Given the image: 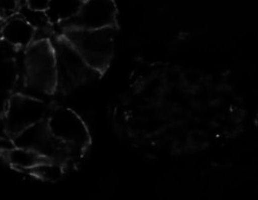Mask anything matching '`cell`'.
I'll return each mask as SVG.
<instances>
[{
  "instance_id": "cell-8",
  "label": "cell",
  "mask_w": 258,
  "mask_h": 200,
  "mask_svg": "<svg viewBox=\"0 0 258 200\" xmlns=\"http://www.w3.org/2000/svg\"><path fill=\"white\" fill-rule=\"evenodd\" d=\"M35 29L21 16L11 17L2 30L3 40L12 46H28L34 39Z\"/></svg>"
},
{
  "instance_id": "cell-1",
  "label": "cell",
  "mask_w": 258,
  "mask_h": 200,
  "mask_svg": "<svg viewBox=\"0 0 258 200\" xmlns=\"http://www.w3.org/2000/svg\"><path fill=\"white\" fill-rule=\"evenodd\" d=\"M62 36L85 61L102 75L108 70L114 55L118 25L100 29H64Z\"/></svg>"
},
{
  "instance_id": "cell-6",
  "label": "cell",
  "mask_w": 258,
  "mask_h": 200,
  "mask_svg": "<svg viewBox=\"0 0 258 200\" xmlns=\"http://www.w3.org/2000/svg\"><path fill=\"white\" fill-rule=\"evenodd\" d=\"M118 10L114 0L83 1L79 12L58 26L64 29H100L117 26Z\"/></svg>"
},
{
  "instance_id": "cell-2",
  "label": "cell",
  "mask_w": 258,
  "mask_h": 200,
  "mask_svg": "<svg viewBox=\"0 0 258 200\" xmlns=\"http://www.w3.org/2000/svg\"><path fill=\"white\" fill-rule=\"evenodd\" d=\"M55 56L56 91L62 94L98 80L102 74L92 68L73 45L59 36L50 41Z\"/></svg>"
},
{
  "instance_id": "cell-3",
  "label": "cell",
  "mask_w": 258,
  "mask_h": 200,
  "mask_svg": "<svg viewBox=\"0 0 258 200\" xmlns=\"http://www.w3.org/2000/svg\"><path fill=\"white\" fill-rule=\"evenodd\" d=\"M24 78L26 86L42 96L56 91L55 56L50 40H36L28 45L24 57Z\"/></svg>"
},
{
  "instance_id": "cell-14",
  "label": "cell",
  "mask_w": 258,
  "mask_h": 200,
  "mask_svg": "<svg viewBox=\"0 0 258 200\" xmlns=\"http://www.w3.org/2000/svg\"><path fill=\"white\" fill-rule=\"evenodd\" d=\"M19 0H0V14L11 15L17 10Z\"/></svg>"
},
{
  "instance_id": "cell-10",
  "label": "cell",
  "mask_w": 258,
  "mask_h": 200,
  "mask_svg": "<svg viewBox=\"0 0 258 200\" xmlns=\"http://www.w3.org/2000/svg\"><path fill=\"white\" fill-rule=\"evenodd\" d=\"M82 0H50L44 10L49 22L58 25L73 18L82 6Z\"/></svg>"
},
{
  "instance_id": "cell-13",
  "label": "cell",
  "mask_w": 258,
  "mask_h": 200,
  "mask_svg": "<svg viewBox=\"0 0 258 200\" xmlns=\"http://www.w3.org/2000/svg\"><path fill=\"white\" fill-rule=\"evenodd\" d=\"M32 174L45 181H57L61 178L63 174V168L60 163L49 161L39 164L31 169H29Z\"/></svg>"
},
{
  "instance_id": "cell-7",
  "label": "cell",
  "mask_w": 258,
  "mask_h": 200,
  "mask_svg": "<svg viewBox=\"0 0 258 200\" xmlns=\"http://www.w3.org/2000/svg\"><path fill=\"white\" fill-rule=\"evenodd\" d=\"M48 106L39 98L15 95L9 100L6 110V127L16 135L23 129L47 118Z\"/></svg>"
},
{
  "instance_id": "cell-4",
  "label": "cell",
  "mask_w": 258,
  "mask_h": 200,
  "mask_svg": "<svg viewBox=\"0 0 258 200\" xmlns=\"http://www.w3.org/2000/svg\"><path fill=\"white\" fill-rule=\"evenodd\" d=\"M51 134L66 144L75 157L83 155L90 144V133L83 119L69 108H56L46 118Z\"/></svg>"
},
{
  "instance_id": "cell-16",
  "label": "cell",
  "mask_w": 258,
  "mask_h": 200,
  "mask_svg": "<svg viewBox=\"0 0 258 200\" xmlns=\"http://www.w3.org/2000/svg\"><path fill=\"white\" fill-rule=\"evenodd\" d=\"M50 0H25V4L30 8L37 10H45Z\"/></svg>"
},
{
  "instance_id": "cell-5",
  "label": "cell",
  "mask_w": 258,
  "mask_h": 200,
  "mask_svg": "<svg viewBox=\"0 0 258 200\" xmlns=\"http://www.w3.org/2000/svg\"><path fill=\"white\" fill-rule=\"evenodd\" d=\"M16 146L32 149L60 164L76 158L72 150L50 132L46 119L35 123L15 135Z\"/></svg>"
},
{
  "instance_id": "cell-15",
  "label": "cell",
  "mask_w": 258,
  "mask_h": 200,
  "mask_svg": "<svg viewBox=\"0 0 258 200\" xmlns=\"http://www.w3.org/2000/svg\"><path fill=\"white\" fill-rule=\"evenodd\" d=\"M13 55V47L5 40H0V61L11 59Z\"/></svg>"
},
{
  "instance_id": "cell-12",
  "label": "cell",
  "mask_w": 258,
  "mask_h": 200,
  "mask_svg": "<svg viewBox=\"0 0 258 200\" xmlns=\"http://www.w3.org/2000/svg\"><path fill=\"white\" fill-rule=\"evenodd\" d=\"M17 79L18 70L12 58L0 61V96L11 92Z\"/></svg>"
},
{
  "instance_id": "cell-17",
  "label": "cell",
  "mask_w": 258,
  "mask_h": 200,
  "mask_svg": "<svg viewBox=\"0 0 258 200\" xmlns=\"http://www.w3.org/2000/svg\"><path fill=\"white\" fill-rule=\"evenodd\" d=\"M82 1H86V0H82Z\"/></svg>"
},
{
  "instance_id": "cell-11",
  "label": "cell",
  "mask_w": 258,
  "mask_h": 200,
  "mask_svg": "<svg viewBox=\"0 0 258 200\" xmlns=\"http://www.w3.org/2000/svg\"><path fill=\"white\" fill-rule=\"evenodd\" d=\"M23 19H25L34 29L35 31H40L43 35H50V25L47 15L44 10H37L30 8L26 4L20 9V15Z\"/></svg>"
},
{
  "instance_id": "cell-9",
  "label": "cell",
  "mask_w": 258,
  "mask_h": 200,
  "mask_svg": "<svg viewBox=\"0 0 258 200\" xmlns=\"http://www.w3.org/2000/svg\"><path fill=\"white\" fill-rule=\"evenodd\" d=\"M4 155L7 161L13 167L22 170H29L39 164L51 161L47 157L32 149L19 146H16V148H10L5 150Z\"/></svg>"
}]
</instances>
